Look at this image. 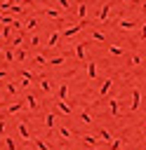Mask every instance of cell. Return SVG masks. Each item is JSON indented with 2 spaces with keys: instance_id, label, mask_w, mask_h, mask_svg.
<instances>
[{
  "instance_id": "obj_1",
  "label": "cell",
  "mask_w": 146,
  "mask_h": 150,
  "mask_svg": "<svg viewBox=\"0 0 146 150\" xmlns=\"http://www.w3.org/2000/svg\"><path fill=\"white\" fill-rule=\"evenodd\" d=\"M14 59H16V61H24V59H26V52H24L21 47H16V52H14Z\"/></svg>"
},
{
  "instance_id": "obj_2",
  "label": "cell",
  "mask_w": 146,
  "mask_h": 150,
  "mask_svg": "<svg viewBox=\"0 0 146 150\" xmlns=\"http://www.w3.org/2000/svg\"><path fill=\"white\" fill-rule=\"evenodd\" d=\"M35 26H38V19H28L26 21V30H35Z\"/></svg>"
},
{
  "instance_id": "obj_3",
  "label": "cell",
  "mask_w": 146,
  "mask_h": 150,
  "mask_svg": "<svg viewBox=\"0 0 146 150\" xmlns=\"http://www.w3.org/2000/svg\"><path fill=\"white\" fill-rule=\"evenodd\" d=\"M54 45H59V35H57V33H52V35H49V42H47V47H54Z\"/></svg>"
},
{
  "instance_id": "obj_4",
  "label": "cell",
  "mask_w": 146,
  "mask_h": 150,
  "mask_svg": "<svg viewBox=\"0 0 146 150\" xmlns=\"http://www.w3.org/2000/svg\"><path fill=\"white\" fill-rule=\"evenodd\" d=\"M2 54H5V59H7V61H16V59H14V52H12V49H5Z\"/></svg>"
},
{
  "instance_id": "obj_5",
  "label": "cell",
  "mask_w": 146,
  "mask_h": 150,
  "mask_svg": "<svg viewBox=\"0 0 146 150\" xmlns=\"http://www.w3.org/2000/svg\"><path fill=\"white\" fill-rule=\"evenodd\" d=\"M19 108H21V101H19V103H12V105H9V110H7V112H19Z\"/></svg>"
},
{
  "instance_id": "obj_6",
  "label": "cell",
  "mask_w": 146,
  "mask_h": 150,
  "mask_svg": "<svg viewBox=\"0 0 146 150\" xmlns=\"http://www.w3.org/2000/svg\"><path fill=\"white\" fill-rule=\"evenodd\" d=\"M49 63H52V66H59V63H64V56H54Z\"/></svg>"
},
{
  "instance_id": "obj_7",
  "label": "cell",
  "mask_w": 146,
  "mask_h": 150,
  "mask_svg": "<svg viewBox=\"0 0 146 150\" xmlns=\"http://www.w3.org/2000/svg\"><path fill=\"white\" fill-rule=\"evenodd\" d=\"M66 91H68V87H66V84H61V87H59V96L64 98V96H66Z\"/></svg>"
},
{
  "instance_id": "obj_8",
  "label": "cell",
  "mask_w": 146,
  "mask_h": 150,
  "mask_svg": "<svg viewBox=\"0 0 146 150\" xmlns=\"http://www.w3.org/2000/svg\"><path fill=\"white\" fill-rule=\"evenodd\" d=\"M26 103H28L31 108H35V96H26Z\"/></svg>"
},
{
  "instance_id": "obj_9",
  "label": "cell",
  "mask_w": 146,
  "mask_h": 150,
  "mask_svg": "<svg viewBox=\"0 0 146 150\" xmlns=\"http://www.w3.org/2000/svg\"><path fill=\"white\" fill-rule=\"evenodd\" d=\"M45 14H47V16H59V12H57V9H45Z\"/></svg>"
},
{
  "instance_id": "obj_10",
  "label": "cell",
  "mask_w": 146,
  "mask_h": 150,
  "mask_svg": "<svg viewBox=\"0 0 146 150\" xmlns=\"http://www.w3.org/2000/svg\"><path fill=\"white\" fill-rule=\"evenodd\" d=\"M33 61H35V63H38V66H42V63H45V56H40V54H38V56H35V59H33Z\"/></svg>"
},
{
  "instance_id": "obj_11",
  "label": "cell",
  "mask_w": 146,
  "mask_h": 150,
  "mask_svg": "<svg viewBox=\"0 0 146 150\" xmlns=\"http://www.w3.org/2000/svg\"><path fill=\"white\" fill-rule=\"evenodd\" d=\"M7 94H16V87H14V84H12V82H9V84H7Z\"/></svg>"
},
{
  "instance_id": "obj_12",
  "label": "cell",
  "mask_w": 146,
  "mask_h": 150,
  "mask_svg": "<svg viewBox=\"0 0 146 150\" xmlns=\"http://www.w3.org/2000/svg\"><path fill=\"white\" fill-rule=\"evenodd\" d=\"M40 87H42V89L47 91V89H49V82H47V80H40Z\"/></svg>"
},
{
  "instance_id": "obj_13",
  "label": "cell",
  "mask_w": 146,
  "mask_h": 150,
  "mask_svg": "<svg viewBox=\"0 0 146 150\" xmlns=\"http://www.w3.org/2000/svg\"><path fill=\"white\" fill-rule=\"evenodd\" d=\"M0 77H7V70H0Z\"/></svg>"
},
{
  "instance_id": "obj_14",
  "label": "cell",
  "mask_w": 146,
  "mask_h": 150,
  "mask_svg": "<svg viewBox=\"0 0 146 150\" xmlns=\"http://www.w3.org/2000/svg\"><path fill=\"white\" fill-rule=\"evenodd\" d=\"M0 103H2V98H0Z\"/></svg>"
}]
</instances>
